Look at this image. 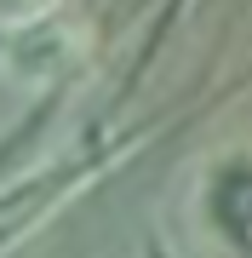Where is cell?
Returning a JSON list of instances; mask_svg holds the SVG:
<instances>
[{
  "label": "cell",
  "instance_id": "obj_1",
  "mask_svg": "<svg viewBox=\"0 0 252 258\" xmlns=\"http://www.w3.org/2000/svg\"><path fill=\"white\" fill-rule=\"evenodd\" d=\"M86 63V29L63 6L0 29V81L18 92H52Z\"/></svg>",
  "mask_w": 252,
  "mask_h": 258
},
{
  "label": "cell",
  "instance_id": "obj_2",
  "mask_svg": "<svg viewBox=\"0 0 252 258\" xmlns=\"http://www.w3.org/2000/svg\"><path fill=\"white\" fill-rule=\"evenodd\" d=\"M115 161H121V155H92V161H75V166L63 161V166H46V172L23 178V189L0 195V252L18 247V241H29L63 201H75L80 189H92Z\"/></svg>",
  "mask_w": 252,
  "mask_h": 258
},
{
  "label": "cell",
  "instance_id": "obj_3",
  "mask_svg": "<svg viewBox=\"0 0 252 258\" xmlns=\"http://www.w3.org/2000/svg\"><path fill=\"white\" fill-rule=\"evenodd\" d=\"M201 218L224 247L252 258V149H229L212 161L201 184Z\"/></svg>",
  "mask_w": 252,
  "mask_h": 258
},
{
  "label": "cell",
  "instance_id": "obj_4",
  "mask_svg": "<svg viewBox=\"0 0 252 258\" xmlns=\"http://www.w3.org/2000/svg\"><path fill=\"white\" fill-rule=\"evenodd\" d=\"M63 0H0V29L6 23H29V18H40V12H57Z\"/></svg>",
  "mask_w": 252,
  "mask_h": 258
},
{
  "label": "cell",
  "instance_id": "obj_5",
  "mask_svg": "<svg viewBox=\"0 0 252 258\" xmlns=\"http://www.w3.org/2000/svg\"><path fill=\"white\" fill-rule=\"evenodd\" d=\"M143 258H172V252L160 247V241H149V247H143Z\"/></svg>",
  "mask_w": 252,
  "mask_h": 258
}]
</instances>
